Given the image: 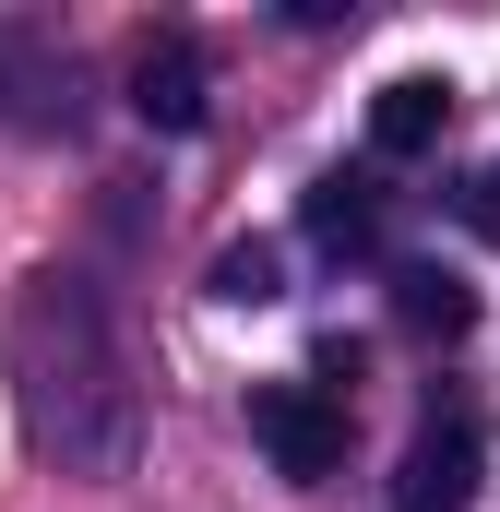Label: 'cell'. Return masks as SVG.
Masks as SVG:
<instances>
[{
    "instance_id": "cell-1",
    "label": "cell",
    "mask_w": 500,
    "mask_h": 512,
    "mask_svg": "<svg viewBox=\"0 0 500 512\" xmlns=\"http://www.w3.org/2000/svg\"><path fill=\"white\" fill-rule=\"evenodd\" d=\"M0 358H12V429L36 465L60 477H131L143 453V382L120 358V322L84 274L36 262L12 286V322H0Z\"/></svg>"
},
{
    "instance_id": "cell-2",
    "label": "cell",
    "mask_w": 500,
    "mask_h": 512,
    "mask_svg": "<svg viewBox=\"0 0 500 512\" xmlns=\"http://www.w3.org/2000/svg\"><path fill=\"white\" fill-rule=\"evenodd\" d=\"M477 477H489V417L465 393H441L417 417V441L393 453V512H477Z\"/></svg>"
},
{
    "instance_id": "cell-3",
    "label": "cell",
    "mask_w": 500,
    "mask_h": 512,
    "mask_svg": "<svg viewBox=\"0 0 500 512\" xmlns=\"http://www.w3.org/2000/svg\"><path fill=\"white\" fill-rule=\"evenodd\" d=\"M250 441L274 453L286 489H322V477L346 465V405L310 393V382H250Z\"/></svg>"
},
{
    "instance_id": "cell-4",
    "label": "cell",
    "mask_w": 500,
    "mask_h": 512,
    "mask_svg": "<svg viewBox=\"0 0 500 512\" xmlns=\"http://www.w3.org/2000/svg\"><path fill=\"white\" fill-rule=\"evenodd\" d=\"M203 108H215V72H203L191 36L131 48V120H143V131H203Z\"/></svg>"
},
{
    "instance_id": "cell-5",
    "label": "cell",
    "mask_w": 500,
    "mask_h": 512,
    "mask_svg": "<svg viewBox=\"0 0 500 512\" xmlns=\"http://www.w3.org/2000/svg\"><path fill=\"white\" fill-rule=\"evenodd\" d=\"M441 131H453V84H441V72H393V84L370 96V155H381V167L429 155Z\"/></svg>"
},
{
    "instance_id": "cell-6",
    "label": "cell",
    "mask_w": 500,
    "mask_h": 512,
    "mask_svg": "<svg viewBox=\"0 0 500 512\" xmlns=\"http://www.w3.org/2000/svg\"><path fill=\"white\" fill-rule=\"evenodd\" d=\"M298 227H310L322 251H370V239H381V179H370V167H322L310 203H298Z\"/></svg>"
},
{
    "instance_id": "cell-7",
    "label": "cell",
    "mask_w": 500,
    "mask_h": 512,
    "mask_svg": "<svg viewBox=\"0 0 500 512\" xmlns=\"http://www.w3.org/2000/svg\"><path fill=\"white\" fill-rule=\"evenodd\" d=\"M393 322L453 346V334H477V286H465V274H441V262H405V274H393Z\"/></svg>"
},
{
    "instance_id": "cell-8",
    "label": "cell",
    "mask_w": 500,
    "mask_h": 512,
    "mask_svg": "<svg viewBox=\"0 0 500 512\" xmlns=\"http://www.w3.org/2000/svg\"><path fill=\"white\" fill-rule=\"evenodd\" d=\"M215 298H227V310H274V298H286V251H274V239H227V251H215Z\"/></svg>"
},
{
    "instance_id": "cell-9",
    "label": "cell",
    "mask_w": 500,
    "mask_h": 512,
    "mask_svg": "<svg viewBox=\"0 0 500 512\" xmlns=\"http://www.w3.org/2000/svg\"><path fill=\"white\" fill-rule=\"evenodd\" d=\"M465 227L500 251V167H477V179H465Z\"/></svg>"
}]
</instances>
